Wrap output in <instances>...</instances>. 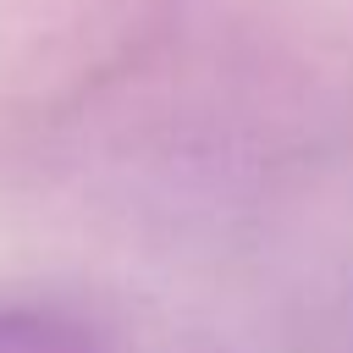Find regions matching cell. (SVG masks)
Masks as SVG:
<instances>
[{
    "label": "cell",
    "instance_id": "cell-1",
    "mask_svg": "<svg viewBox=\"0 0 353 353\" xmlns=\"http://www.w3.org/2000/svg\"><path fill=\"white\" fill-rule=\"evenodd\" d=\"M0 353H88V342L44 314L0 309Z\"/></svg>",
    "mask_w": 353,
    "mask_h": 353
}]
</instances>
